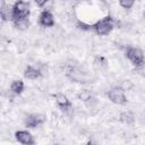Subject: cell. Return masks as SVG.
Returning a JSON list of instances; mask_svg holds the SVG:
<instances>
[{"instance_id": "obj_18", "label": "cell", "mask_w": 145, "mask_h": 145, "mask_svg": "<svg viewBox=\"0 0 145 145\" xmlns=\"http://www.w3.org/2000/svg\"><path fill=\"white\" fill-rule=\"evenodd\" d=\"M62 1H66V0H62Z\"/></svg>"}, {"instance_id": "obj_5", "label": "cell", "mask_w": 145, "mask_h": 145, "mask_svg": "<svg viewBox=\"0 0 145 145\" xmlns=\"http://www.w3.org/2000/svg\"><path fill=\"white\" fill-rule=\"evenodd\" d=\"M66 76L74 83H79V84H86V83H91L92 78L91 76L86 72L83 71L79 68H70L67 72Z\"/></svg>"}, {"instance_id": "obj_9", "label": "cell", "mask_w": 145, "mask_h": 145, "mask_svg": "<svg viewBox=\"0 0 145 145\" xmlns=\"http://www.w3.org/2000/svg\"><path fill=\"white\" fill-rule=\"evenodd\" d=\"M39 24L43 27H52L54 26V16L50 10L41 11L39 16Z\"/></svg>"}, {"instance_id": "obj_13", "label": "cell", "mask_w": 145, "mask_h": 145, "mask_svg": "<svg viewBox=\"0 0 145 145\" xmlns=\"http://www.w3.org/2000/svg\"><path fill=\"white\" fill-rule=\"evenodd\" d=\"M11 22H12L14 27L16 29H18V31H26L29 27L28 18H18V19H14Z\"/></svg>"}, {"instance_id": "obj_10", "label": "cell", "mask_w": 145, "mask_h": 145, "mask_svg": "<svg viewBox=\"0 0 145 145\" xmlns=\"http://www.w3.org/2000/svg\"><path fill=\"white\" fill-rule=\"evenodd\" d=\"M43 72L42 70L39 68V67H35V66H32V65H28L25 67L24 69V77L27 78V79H39L40 77H42Z\"/></svg>"}, {"instance_id": "obj_3", "label": "cell", "mask_w": 145, "mask_h": 145, "mask_svg": "<svg viewBox=\"0 0 145 145\" xmlns=\"http://www.w3.org/2000/svg\"><path fill=\"white\" fill-rule=\"evenodd\" d=\"M106 96L112 103L118 104V105H125L128 102L127 96H126V91L121 86H113L110 89H108Z\"/></svg>"}, {"instance_id": "obj_4", "label": "cell", "mask_w": 145, "mask_h": 145, "mask_svg": "<svg viewBox=\"0 0 145 145\" xmlns=\"http://www.w3.org/2000/svg\"><path fill=\"white\" fill-rule=\"evenodd\" d=\"M31 14L29 9V3L25 0H17L12 5V19H18V18H28Z\"/></svg>"}, {"instance_id": "obj_11", "label": "cell", "mask_w": 145, "mask_h": 145, "mask_svg": "<svg viewBox=\"0 0 145 145\" xmlns=\"http://www.w3.org/2000/svg\"><path fill=\"white\" fill-rule=\"evenodd\" d=\"M0 15H1L2 22L11 20V19H12V6L10 7V6L7 5L6 2H2L1 9H0Z\"/></svg>"}, {"instance_id": "obj_15", "label": "cell", "mask_w": 145, "mask_h": 145, "mask_svg": "<svg viewBox=\"0 0 145 145\" xmlns=\"http://www.w3.org/2000/svg\"><path fill=\"white\" fill-rule=\"evenodd\" d=\"M78 99H79L80 101L87 102V101L92 100V93H91L89 91H87V89H84V91H82V92L78 94Z\"/></svg>"}, {"instance_id": "obj_2", "label": "cell", "mask_w": 145, "mask_h": 145, "mask_svg": "<svg viewBox=\"0 0 145 145\" xmlns=\"http://www.w3.org/2000/svg\"><path fill=\"white\" fill-rule=\"evenodd\" d=\"M125 56L136 68H140L145 65V54L143 50L139 48H135V46L127 48Z\"/></svg>"}, {"instance_id": "obj_14", "label": "cell", "mask_w": 145, "mask_h": 145, "mask_svg": "<svg viewBox=\"0 0 145 145\" xmlns=\"http://www.w3.org/2000/svg\"><path fill=\"white\" fill-rule=\"evenodd\" d=\"M119 120L125 123V125H131L134 121H135V117L131 112L129 111H125V112H121L120 116H119Z\"/></svg>"}, {"instance_id": "obj_12", "label": "cell", "mask_w": 145, "mask_h": 145, "mask_svg": "<svg viewBox=\"0 0 145 145\" xmlns=\"http://www.w3.org/2000/svg\"><path fill=\"white\" fill-rule=\"evenodd\" d=\"M24 88H25V84H24V82H23L22 79H15V80H12L11 84H10V91H11L12 94H15V95L22 94L23 91H24Z\"/></svg>"}, {"instance_id": "obj_8", "label": "cell", "mask_w": 145, "mask_h": 145, "mask_svg": "<svg viewBox=\"0 0 145 145\" xmlns=\"http://www.w3.org/2000/svg\"><path fill=\"white\" fill-rule=\"evenodd\" d=\"M15 138L18 143L24 145H33L35 143L34 137L28 130H17L15 133Z\"/></svg>"}, {"instance_id": "obj_7", "label": "cell", "mask_w": 145, "mask_h": 145, "mask_svg": "<svg viewBox=\"0 0 145 145\" xmlns=\"http://www.w3.org/2000/svg\"><path fill=\"white\" fill-rule=\"evenodd\" d=\"M54 97V101H56V104L58 105V108L61 110V111H69L71 108H72V103L71 101L65 95V94H61V93H57L53 95Z\"/></svg>"}, {"instance_id": "obj_6", "label": "cell", "mask_w": 145, "mask_h": 145, "mask_svg": "<svg viewBox=\"0 0 145 145\" xmlns=\"http://www.w3.org/2000/svg\"><path fill=\"white\" fill-rule=\"evenodd\" d=\"M45 121V118L42 114H37V113H31L27 114L24 119V125L26 128L29 129H35L40 126H42Z\"/></svg>"}, {"instance_id": "obj_17", "label": "cell", "mask_w": 145, "mask_h": 145, "mask_svg": "<svg viewBox=\"0 0 145 145\" xmlns=\"http://www.w3.org/2000/svg\"><path fill=\"white\" fill-rule=\"evenodd\" d=\"M33 1L36 3V6H39V7H44V6L48 3L49 0H33Z\"/></svg>"}, {"instance_id": "obj_16", "label": "cell", "mask_w": 145, "mask_h": 145, "mask_svg": "<svg viewBox=\"0 0 145 145\" xmlns=\"http://www.w3.org/2000/svg\"><path fill=\"white\" fill-rule=\"evenodd\" d=\"M135 3V0H119V5L120 7H122L123 9H131Z\"/></svg>"}, {"instance_id": "obj_1", "label": "cell", "mask_w": 145, "mask_h": 145, "mask_svg": "<svg viewBox=\"0 0 145 145\" xmlns=\"http://www.w3.org/2000/svg\"><path fill=\"white\" fill-rule=\"evenodd\" d=\"M113 27H114V20L110 15L99 19L97 22H95L92 25V29L100 36H104V35L110 34L111 31L113 29Z\"/></svg>"}]
</instances>
